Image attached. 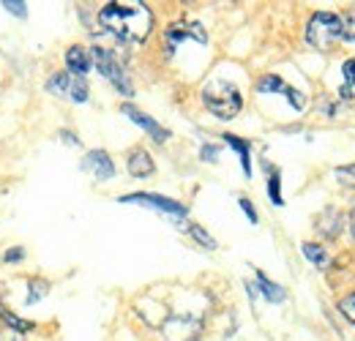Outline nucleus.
<instances>
[{
    "mask_svg": "<svg viewBox=\"0 0 355 341\" xmlns=\"http://www.w3.org/2000/svg\"><path fill=\"white\" fill-rule=\"evenodd\" d=\"M126 170L132 177H148V175H153V159H150V153L148 150H142V148H134L132 153H129V159H126Z\"/></svg>",
    "mask_w": 355,
    "mask_h": 341,
    "instance_id": "obj_10",
    "label": "nucleus"
},
{
    "mask_svg": "<svg viewBox=\"0 0 355 341\" xmlns=\"http://www.w3.org/2000/svg\"><path fill=\"white\" fill-rule=\"evenodd\" d=\"M224 142L241 156V167L246 175H252V159H249V142H243V139H238L235 134H224Z\"/></svg>",
    "mask_w": 355,
    "mask_h": 341,
    "instance_id": "obj_12",
    "label": "nucleus"
},
{
    "mask_svg": "<svg viewBox=\"0 0 355 341\" xmlns=\"http://www.w3.org/2000/svg\"><path fill=\"white\" fill-rule=\"evenodd\" d=\"M238 205H241V211H243V213L249 216V221H252V224H257V211H254V205H252L246 197H241V200H238Z\"/></svg>",
    "mask_w": 355,
    "mask_h": 341,
    "instance_id": "obj_27",
    "label": "nucleus"
},
{
    "mask_svg": "<svg viewBox=\"0 0 355 341\" xmlns=\"http://www.w3.org/2000/svg\"><path fill=\"white\" fill-rule=\"evenodd\" d=\"M121 112H123L129 121H134L139 128H145V131H148V134H150L156 142H167V139H170V131H167V128L159 126L153 118H148L145 112H139V110H137V107H132V104H123V107H121Z\"/></svg>",
    "mask_w": 355,
    "mask_h": 341,
    "instance_id": "obj_8",
    "label": "nucleus"
},
{
    "mask_svg": "<svg viewBox=\"0 0 355 341\" xmlns=\"http://www.w3.org/2000/svg\"><path fill=\"white\" fill-rule=\"evenodd\" d=\"M339 311L345 314V320L355 322V292H353V295H347V298L339 300Z\"/></svg>",
    "mask_w": 355,
    "mask_h": 341,
    "instance_id": "obj_24",
    "label": "nucleus"
},
{
    "mask_svg": "<svg viewBox=\"0 0 355 341\" xmlns=\"http://www.w3.org/2000/svg\"><path fill=\"white\" fill-rule=\"evenodd\" d=\"M200 156H202V161H216V159H219V148H216V145H205V148L200 150Z\"/></svg>",
    "mask_w": 355,
    "mask_h": 341,
    "instance_id": "obj_28",
    "label": "nucleus"
},
{
    "mask_svg": "<svg viewBox=\"0 0 355 341\" xmlns=\"http://www.w3.org/2000/svg\"><path fill=\"white\" fill-rule=\"evenodd\" d=\"M90 58H93L98 74H101L104 80H110L121 96H134V85H132V80H129V74H126V69L118 63V58H115L110 49H104V46H93Z\"/></svg>",
    "mask_w": 355,
    "mask_h": 341,
    "instance_id": "obj_4",
    "label": "nucleus"
},
{
    "mask_svg": "<svg viewBox=\"0 0 355 341\" xmlns=\"http://www.w3.org/2000/svg\"><path fill=\"white\" fill-rule=\"evenodd\" d=\"M284 80L282 77H276V74H268L263 77L260 82H257V93H284Z\"/></svg>",
    "mask_w": 355,
    "mask_h": 341,
    "instance_id": "obj_19",
    "label": "nucleus"
},
{
    "mask_svg": "<svg viewBox=\"0 0 355 341\" xmlns=\"http://www.w3.org/2000/svg\"><path fill=\"white\" fill-rule=\"evenodd\" d=\"M60 139H63L66 145H77V148H80V139H77L71 131H60Z\"/></svg>",
    "mask_w": 355,
    "mask_h": 341,
    "instance_id": "obj_30",
    "label": "nucleus"
},
{
    "mask_svg": "<svg viewBox=\"0 0 355 341\" xmlns=\"http://www.w3.org/2000/svg\"><path fill=\"white\" fill-rule=\"evenodd\" d=\"M279 183H282V177H279V170H270V177H268V194H270V202H273V205H284Z\"/></svg>",
    "mask_w": 355,
    "mask_h": 341,
    "instance_id": "obj_21",
    "label": "nucleus"
},
{
    "mask_svg": "<svg viewBox=\"0 0 355 341\" xmlns=\"http://www.w3.org/2000/svg\"><path fill=\"white\" fill-rule=\"evenodd\" d=\"M83 170L90 172L96 180H112L115 177V164L107 150H90L83 159Z\"/></svg>",
    "mask_w": 355,
    "mask_h": 341,
    "instance_id": "obj_7",
    "label": "nucleus"
},
{
    "mask_svg": "<svg viewBox=\"0 0 355 341\" xmlns=\"http://www.w3.org/2000/svg\"><path fill=\"white\" fill-rule=\"evenodd\" d=\"M284 96H287V98H290V104H293V107H295V110H304V104H306V98H304V96H301V93H298V90H295V87H284Z\"/></svg>",
    "mask_w": 355,
    "mask_h": 341,
    "instance_id": "obj_26",
    "label": "nucleus"
},
{
    "mask_svg": "<svg viewBox=\"0 0 355 341\" xmlns=\"http://www.w3.org/2000/svg\"><path fill=\"white\" fill-rule=\"evenodd\" d=\"M121 202H123V205L156 208V211H162V213H167V216H186V208H183L180 202L170 200V197H162V194H145V191H139V194H126V197H121Z\"/></svg>",
    "mask_w": 355,
    "mask_h": 341,
    "instance_id": "obj_6",
    "label": "nucleus"
},
{
    "mask_svg": "<svg viewBox=\"0 0 355 341\" xmlns=\"http://www.w3.org/2000/svg\"><path fill=\"white\" fill-rule=\"evenodd\" d=\"M3 6H6V11H11V14H17V17H28V3H22V0H3Z\"/></svg>",
    "mask_w": 355,
    "mask_h": 341,
    "instance_id": "obj_25",
    "label": "nucleus"
},
{
    "mask_svg": "<svg viewBox=\"0 0 355 341\" xmlns=\"http://www.w3.org/2000/svg\"><path fill=\"white\" fill-rule=\"evenodd\" d=\"M202 104L219 118V121H232L243 110V96L232 82L224 80H211L202 87Z\"/></svg>",
    "mask_w": 355,
    "mask_h": 341,
    "instance_id": "obj_2",
    "label": "nucleus"
},
{
    "mask_svg": "<svg viewBox=\"0 0 355 341\" xmlns=\"http://www.w3.org/2000/svg\"><path fill=\"white\" fill-rule=\"evenodd\" d=\"M0 317H3V322L11 328V333H19V336H22V333H31V331L36 328L31 320H22V317L11 314V311H8V308H3V306H0Z\"/></svg>",
    "mask_w": 355,
    "mask_h": 341,
    "instance_id": "obj_14",
    "label": "nucleus"
},
{
    "mask_svg": "<svg viewBox=\"0 0 355 341\" xmlns=\"http://www.w3.org/2000/svg\"><path fill=\"white\" fill-rule=\"evenodd\" d=\"M90 66H93V58H90V52L85 49V46L74 44V46L66 49V69H69L71 77H83V80H85V74L90 71Z\"/></svg>",
    "mask_w": 355,
    "mask_h": 341,
    "instance_id": "obj_9",
    "label": "nucleus"
},
{
    "mask_svg": "<svg viewBox=\"0 0 355 341\" xmlns=\"http://www.w3.org/2000/svg\"><path fill=\"white\" fill-rule=\"evenodd\" d=\"M186 229H189V235H191V238H194L200 246H205V249H211V252L216 249V241H214V238H211V235H208V232H205L200 224H189Z\"/></svg>",
    "mask_w": 355,
    "mask_h": 341,
    "instance_id": "obj_20",
    "label": "nucleus"
},
{
    "mask_svg": "<svg viewBox=\"0 0 355 341\" xmlns=\"http://www.w3.org/2000/svg\"><path fill=\"white\" fill-rule=\"evenodd\" d=\"M336 180L347 189H355V164H347V167H336Z\"/></svg>",
    "mask_w": 355,
    "mask_h": 341,
    "instance_id": "obj_23",
    "label": "nucleus"
},
{
    "mask_svg": "<svg viewBox=\"0 0 355 341\" xmlns=\"http://www.w3.org/2000/svg\"><path fill=\"white\" fill-rule=\"evenodd\" d=\"M46 292H49V281H46V279H31V281H28V298H25V306L39 303Z\"/></svg>",
    "mask_w": 355,
    "mask_h": 341,
    "instance_id": "obj_16",
    "label": "nucleus"
},
{
    "mask_svg": "<svg viewBox=\"0 0 355 341\" xmlns=\"http://www.w3.org/2000/svg\"><path fill=\"white\" fill-rule=\"evenodd\" d=\"M98 25L123 44H142L153 30V11L134 0V3H107L98 11Z\"/></svg>",
    "mask_w": 355,
    "mask_h": 341,
    "instance_id": "obj_1",
    "label": "nucleus"
},
{
    "mask_svg": "<svg viewBox=\"0 0 355 341\" xmlns=\"http://www.w3.org/2000/svg\"><path fill=\"white\" fill-rule=\"evenodd\" d=\"M301 252H304V256L309 259L317 270H331L334 259H331V254L325 252V246H317V243H304V246H301Z\"/></svg>",
    "mask_w": 355,
    "mask_h": 341,
    "instance_id": "obj_11",
    "label": "nucleus"
},
{
    "mask_svg": "<svg viewBox=\"0 0 355 341\" xmlns=\"http://www.w3.org/2000/svg\"><path fill=\"white\" fill-rule=\"evenodd\" d=\"M69 85H71V74L69 71H58V74H52L49 80H46V93H52V96H58V98H69Z\"/></svg>",
    "mask_w": 355,
    "mask_h": 341,
    "instance_id": "obj_13",
    "label": "nucleus"
},
{
    "mask_svg": "<svg viewBox=\"0 0 355 341\" xmlns=\"http://www.w3.org/2000/svg\"><path fill=\"white\" fill-rule=\"evenodd\" d=\"M6 341H22V339H19V336H14V339H6Z\"/></svg>",
    "mask_w": 355,
    "mask_h": 341,
    "instance_id": "obj_32",
    "label": "nucleus"
},
{
    "mask_svg": "<svg viewBox=\"0 0 355 341\" xmlns=\"http://www.w3.org/2000/svg\"><path fill=\"white\" fill-rule=\"evenodd\" d=\"M342 39L355 42V6L345 14V19H342Z\"/></svg>",
    "mask_w": 355,
    "mask_h": 341,
    "instance_id": "obj_22",
    "label": "nucleus"
},
{
    "mask_svg": "<svg viewBox=\"0 0 355 341\" xmlns=\"http://www.w3.org/2000/svg\"><path fill=\"white\" fill-rule=\"evenodd\" d=\"M257 287H260V292H263L268 300H273V303H282V300L287 298V292H284L279 284L268 281V276L266 273H260V270H257Z\"/></svg>",
    "mask_w": 355,
    "mask_h": 341,
    "instance_id": "obj_15",
    "label": "nucleus"
},
{
    "mask_svg": "<svg viewBox=\"0 0 355 341\" xmlns=\"http://www.w3.org/2000/svg\"><path fill=\"white\" fill-rule=\"evenodd\" d=\"M342 74H345V85L339 90L342 98H353V85H355V60H347L342 66Z\"/></svg>",
    "mask_w": 355,
    "mask_h": 341,
    "instance_id": "obj_17",
    "label": "nucleus"
},
{
    "mask_svg": "<svg viewBox=\"0 0 355 341\" xmlns=\"http://www.w3.org/2000/svg\"><path fill=\"white\" fill-rule=\"evenodd\" d=\"M22 259H25V249H19V246L17 249H8L3 254V262H22Z\"/></svg>",
    "mask_w": 355,
    "mask_h": 341,
    "instance_id": "obj_29",
    "label": "nucleus"
},
{
    "mask_svg": "<svg viewBox=\"0 0 355 341\" xmlns=\"http://www.w3.org/2000/svg\"><path fill=\"white\" fill-rule=\"evenodd\" d=\"M69 98H71V101H77V104L88 101V82H85L83 77H71V85H69Z\"/></svg>",
    "mask_w": 355,
    "mask_h": 341,
    "instance_id": "obj_18",
    "label": "nucleus"
},
{
    "mask_svg": "<svg viewBox=\"0 0 355 341\" xmlns=\"http://www.w3.org/2000/svg\"><path fill=\"white\" fill-rule=\"evenodd\" d=\"M342 39V17L331 14V11H317L311 14L309 25H306V42L320 49L328 52L334 44Z\"/></svg>",
    "mask_w": 355,
    "mask_h": 341,
    "instance_id": "obj_3",
    "label": "nucleus"
},
{
    "mask_svg": "<svg viewBox=\"0 0 355 341\" xmlns=\"http://www.w3.org/2000/svg\"><path fill=\"white\" fill-rule=\"evenodd\" d=\"M186 39H194L197 44H205L208 42V33H205V28H202L200 22H175V25H170L167 33H164V46H167V52L173 55L178 49V44L186 42Z\"/></svg>",
    "mask_w": 355,
    "mask_h": 341,
    "instance_id": "obj_5",
    "label": "nucleus"
},
{
    "mask_svg": "<svg viewBox=\"0 0 355 341\" xmlns=\"http://www.w3.org/2000/svg\"><path fill=\"white\" fill-rule=\"evenodd\" d=\"M350 232H353V238H355V211L350 213Z\"/></svg>",
    "mask_w": 355,
    "mask_h": 341,
    "instance_id": "obj_31",
    "label": "nucleus"
}]
</instances>
